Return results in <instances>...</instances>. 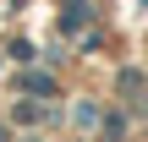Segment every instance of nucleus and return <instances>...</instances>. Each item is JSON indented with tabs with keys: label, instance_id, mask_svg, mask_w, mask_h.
I'll return each mask as SVG.
<instances>
[{
	"label": "nucleus",
	"instance_id": "f257e3e1",
	"mask_svg": "<svg viewBox=\"0 0 148 142\" xmlns=\"http://www.w3.org/2000/svg\"><path fill=\"white\" fill-rule=\"evenodd\" d=\"M82 22H88V5H82V0H66V16H60V27L71 33V27H82Z\"/></svg>",
	"mask_w": 148,
	"mask_h": 142
},
{
	"label": "nucleus",
	"instance_id": "f03ea898",
	"mask_svg": "<svg viewBox=\"0 0 148 142\" xmlns=\"http://www.w3.org/2000/svg\"><path fill=\"white\" fill-rule=\"evenodd\" d=\"M27 93H55V82H49L44 71H33V77H27Z\"/></svg>",
	"mask_w": 148,
	"mask_h": 142
},
{
	"label": "nucleus",
	"instance_id": "7ed1b4c3",
	"mask_svg": "<svg viewBox=\"0 0 148 142\" xmlns=\"http://www.w3.org/2000/svg\"><path fill=\"white\" fill-rule=\"evenodd\" d=\"M0 142H5V126H0Z\"/></svg>",
	"mask_w": 148,
	"mask_h": 142
}]
</instances>
